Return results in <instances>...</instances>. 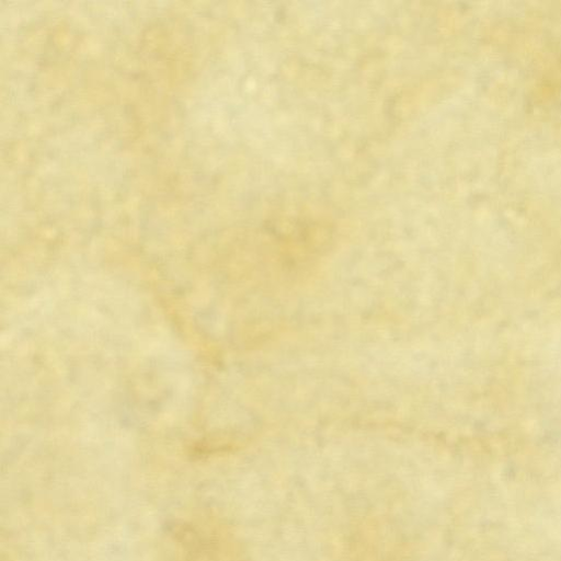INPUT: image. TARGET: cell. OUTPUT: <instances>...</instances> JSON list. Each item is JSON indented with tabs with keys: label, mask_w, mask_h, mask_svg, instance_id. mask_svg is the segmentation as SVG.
Listing matches in <instances>:
<instances>
[{
	"label": "cell",
	"mask_w": 561,
	"mask_h": 561,
	"mask_svg": "<svg viewBox=\"0 0 561 561\" xmlns=\"http://www.w3.org/2000/svg\"><path fill=\"white\" fill-rule=\"evenodd\" d=\"M170 535L175 561H233L225 535L206 517L181 520Z\"/></svg>",
	"instance_id": "6da1fadb"
}]
</instances>
